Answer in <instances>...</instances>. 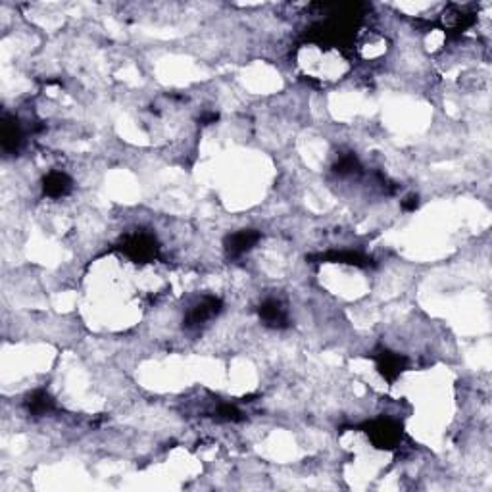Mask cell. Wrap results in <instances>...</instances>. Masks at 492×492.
Returning <instances> with one entry per match:
<instances>
[{
  "mask_svg": "<svg viewBox=\"0 0 492 492\" xmlns=\"http://www.w3.org/2000/svg\"><path fill=\"white\" fill-rule=\"evenodd\" d=\"M358 170H360V162H358V158H356L354 154L342 156V158L334 164V173H339V175H352V173H356Z\"/></svg>",
  "mask_w": 492,
  "mask_h": 492,
  "instance_id": "cell-11",
  "label": "cell"
},
{
  "mask_svg": "<svg viewBox=\"0 0 492 492\" xmlns=\"http://www.w3.org/2000/svg\"><path fill=\"white\" fill-rule=\"evenodd\" d=\"M215 416L220 417V419H223V421H240V419H242L240 410L233 404H221L220 408H217V411H215Z\"/></svg>",
  "mask_w": 492,
  "mask_h": 492,
  "instance_id": "cell-12",
  "label": "cell"
},
{
  "mask_svg": "<svg viewBox=\"0 0 492 492\" xmlns=\"http://www.w3.org/2000/svg\"><path fill=\"white\" fill-rule=\"evenodd\" d=\"M366 429L369 441L381 450L394 449L402 439V427L391 419H377V421L367 423Z\"/></svg>",
  "mask_w": 492,
  "mask_h": 492,
  "instance_id": "cell-1",
  "label": "cell"
},
{
  "mask_svg": "<svg viewBox=\"0 0 492 492\" xmlns=\"http://www.w3.org/2000/svg\"><path fill=\"white\" fill-rule=\"evenodd\" d=\"M54 406H56L54 404V398L46 391H35L26 400L27 411L33 414V416H44V414L54 410Z\"/></svg>",
  "mask_w": 492,
  "mask_h": 492,
  "instance_id": "cell-10",
  "label": "cell"
},
{
  "mask_svg": "<svg viewBox=\"0 0 492 492\" xmlns=\"http://www.w3.org/2000/svg\"><path fill=\"white\" fill-rule=\"evenodd\" d=\"M375 364H377L379 373L386 379V381H396L400 377V373L406 369V358L400 356L396 352H389V350H383L375 356Z\"/></svg>",
  "mask_w": 492,
  "mask_h": 492,
  "instance_id": "cell-4",
  "label": "cell"
},
{
  "mask_svg": "<svg viewBox=\"0 0 492 492\" xmlns=\"http://www.w3.org/2000/svg\"><path fill=\"white\" fill-rule=\"evenodd\" d=\"M260 317H262V322H264L267 327L283 329L289 325L287 312H285V308L277 300H265V302L260 306Z\"/></svg>",
  "mask_w": 492,
  "mask_h": 492,
  "instance_id": "cell-7",
  "label": "cell"
},
{
  "mask_svg": "<svg viewBox=\"0 0 492 492\" xmlns=\"http://www.w3.org/2000/svg\"><path fill=\"white\" fill-rule=\"evenodd\" d=\"M260 240V233L254 231V229H242V231H237V233L229 235L225 239V250H227L229 256H242L248 250H252L256 242Z\"/></svg>",
  "mask_w": 492,
  "mask_h": 492,
  "instance_id": "cell-5",
  "label": "cell"
},
{
  "mask_svg": "<svg viewBox=\"0 0 492 492\" xmlns=\"http://www.w3.org/2000/svg\"><path fill=\"white\" fill-rule=\"evenodd\" d=\"M156 242L150 235L146 233H135L131 237H127L123 242V252L133 258L135 262H146L156 256Z\"/></svg>",
  "mask_w": 492,
  "mask_h": 492,
  "instance_id": "cell-2",
  "label": "cell"
},
{
  "mask_svg": "<svg viewBox=\"0 0 492 492\" xmlns=\"http://www.w3.org/2000/svg\"><path fill=\"white\" fill-rule=\"evenodd\" d=\"M221 312V300L215 297H206L200 302L190 308V312L185 317V325L187 327H200L203 323L212 319Z\"/></svg>",
  "mask_w": 492,
  "mask_h": 492,
  "instance_id": "cell-3",
  "label": "cell"
},
{
  "mask_svg": "<svg viewBox=\"0 0 492 492\" xmlns=\"http://www.w3.org/2000/svg\"><path fill=\"white\" fill-rule=\"evenodd\" d=\"M21 127H19L18 120L14 118H4L2 120V133H0V143H2V150L6 154H16L21 146Z\"/></svg>",
  "mask_w": 492,
  "mask_h": 492,
  "instance_id": "cell-6",
  "label": "cell"
},
{
  "mask_svg": "<svg viewBox=\"0 0 492 492\" xmlns=\"http://www.w3.org/2000/svg\"><path fill=\"white\" fill-rule=\"evenodd\" d=\"M43 190L44 195L51 196V198L66 196L71 190V179L62 171H51L48 175L44 177Z\"/></svg>",
  "mask_w": 492,
  "mask_h": 492,
  "instance_id": "cell-8",
  "label": "cell"
},
{
  "mask_svg": "<svg viewBox=\"0 0 492 492\" xmlns=\"http://www.w3.org/2000/svg\"><path fill=\"white\" fill-rule=\"evenodd\" d=\"M317 260L322 262H334V264H347L356 265V267H367L371 264V258H367L360 252H352V250H341V252H329L317 256Z\"/></svg>",
  "mask_w": 492,
  "mask_h": 492,
  "instance_id": "cell-9",
  "label": "cell"
},
{
  "mask_svg": "<svg viewBox=\"0 0 492 492\" xmlns=\"http://www.w3.org/2000/svg\"><path fill=\"white\" fill-rule=\"evenodd\" d=\"M417 206H419V196L417 195L406 196L404 200H402V208H404L406 212H416Z\"/></svg>",
  "mask_w": 492,
  "mask_h": 492,
  "instance_id": "cell-13",
  "label": "cell"
}]
</instances>
